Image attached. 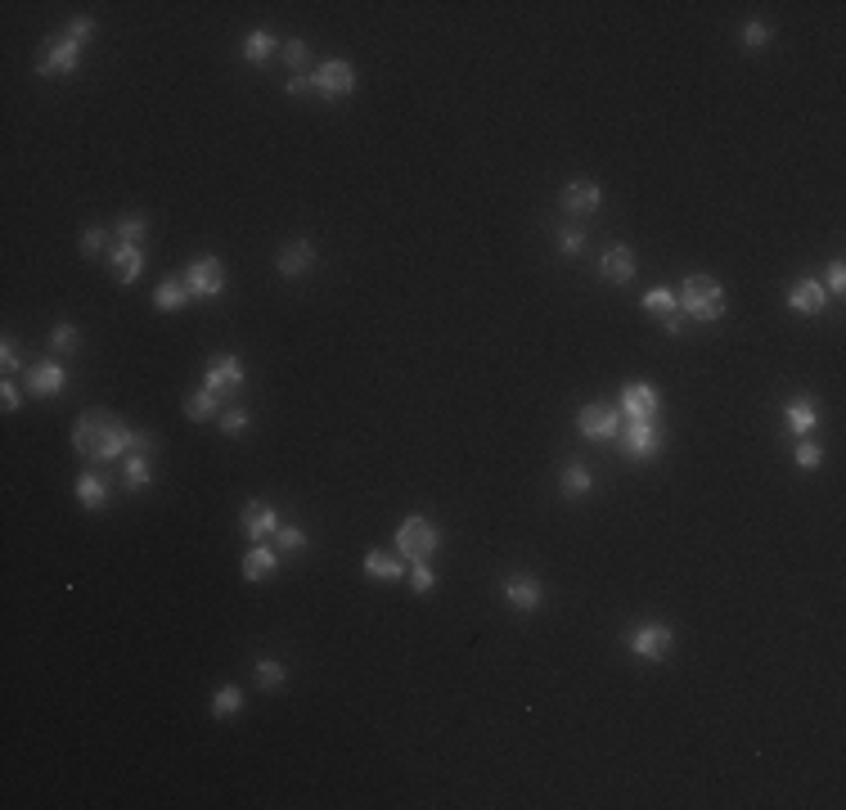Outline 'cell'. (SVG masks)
<instances>
[{
  "label": "cell",
  "instance_id": "cell-32",
  "mask_svg": "<svg viewBox=\"0 0 846 810\" xmlns=\"http://www.w3.org/2000/svg\"><path fill=\"white\" fill-rule=\"evenodd\" d=\"M288 680V667L284 662H275V658H261L257 662V689H279Z\"/></svg>",
  "mask_w": 846,
  "mask_h": 810
},
{
  "label": "cell",
  "instance_id": "cell-16",
  "mask_svg": "<svg viewBox=\"0 0 846 810\" xmlns=\"http://www.w3.org/2000/svg\"><path fill=\"white\" fill-rule=\"evenodd\" d=\"M604 208V185H595V181H568V190H563V212L568 217H595Z\"/></svg>",
  "mask_w": 846,
  "mask_h": 810
},
{
  "label": "cell",
  "instance_id": "cell-19",
  "mask_svg": "<svg viewBox=\"0 0 846 810\" xmlns=\"http://www.w3.org/2000/svg\"><path fill=\"white\" fill-rule=\"evenodd\" d=\"M599 279L604 284H630L635 279V252L626 243H612L604 257H599Z\"/></svg>",
  "mask_w": 846,
  "mask_h": 810
},
{
  "label": "cell",
  "instance_id": "cell-34",
  "mask_svg": "<svg viewBox=\"0 0 846 810\" xmlns=\"http://www.w3.org/2000/svg\"><path fill=\"white\" fill-rule=\"evenodd\" d=\"M217 428H221L226 437H243V433L252 428V415H248V410H239V405H230V410H221Z\"/></svg>",
  "mask_w": 846,
  "mask_h": 810
},
{
  "label": "cell",
  "instance_id": "cell-45",
  "mask_svg": "<svg viewBox=\"0 0 846 810\" xmlns=\"http://www.w3.org/2000/svg\"><path fill=\"white\" fill-rule=\"evenodd\" d=\"M824 288H829V298L846 293V270H842V261H833V266H829V284H824Z\"/></svg>",
  "mask_w": 846,
  "mask_h": 810
},
{
  "label": "cell",
  "instance_id": "cell-10",
  "mask_svg": "<svg viewBox=\"0 0 846 810\" xmlns=\"http://www.w3.org/2000/svg\"><path fill=\"white\" fill-rule=\"evenodd\" d=\"M617 437H621V451H626L630 460H653V455L662 451V428H657V419H630L626 433H617Z\"/></svg>",
  "mask_w": 846,
  "mask_h": 810
},
{
  "label": "cell",
  "instance_id": "cell-8",
  "mask_svg": "<svg viewBox=\"0 0 846 810\" xmlns=\"http://www.w3.org/2000/svg\"><path fill=\"white\" fill-rule=\"evenodd\" d=\"M577 433H581L586 442H617V433H621V410H617V405H604V401L581 405Z\"/></svg>",
  "mask_w": 846,
  "mask_h": 810
},
{
  "label": "cell",
  "instance_id": "cell-15",
  "mask_svg": "<svg viewBox=\"0 0 846 810\" xmlns=\"http://www.w3.org/2000/svg\"><path fill=\"white\" fill-rule=\"evenodd\" d=\"M500 590H504V599H509L518 612H536V608L545 603V585L531 577V572H509Z\"/></svg>",
  "mask_w": 846,
  "mask_h": 810
},
{
  "label": "cell",
  "instance_id": "cell-14",
  "mask_svg": "<svg viewBox=\"0 0 846 810\" xmlns=\"http://www.w3.org/2000/svg\"><path fill=\"white\" fill-rule=\"evenodd\" d=\"M316 261H320V252H316V243H311V239H293V243H284V248L275 252V270H279L284 279L306 275Z\"/></svg>",
  "mask_w": 846,
  "mask_h": 810
},
{
  "label": "cell",
  "instance_id": "cell-31",
  "mask_svg": "<svg viewBox=\"0 0 846 810\" xmlns=\"http://www.w3.org/2000/svg\"><path fill=\"white\" fill-rule=\"evenodd\" d=\"M235 711H243V689L239 685H221V689L212 694V716L226 720V716H235Z\"/></svg>",
  "mask_w": 846,
  "mask_h": 810
},
{
  "label": "cell",
  "instance_id": "cell-1",
  "mask_svg": "<svg viewBox=\"0 0 846 810\" xmlns=\"http://www.w3.org/2000/svg\"><path fill=\"white\" fill-rule=\"evenodd\" d=\"M73 451L91 464L126 460V455L135 451V433L122 424L118 415H109V410H86V415L73 424Z\"/></svg>",
  "mask_w": 846,
  "mask_h": 810
},
{
  "label": "cell",
  "instance_id": "cell-23",
  "mask_svg": "<svg viewBox=\"0 0 846 810\" xmlns=\"http://www.w3.org/2000/svg\"><path fill=\"white\" fill-rule=\"evenodd\" d=\"M185 419L190 424H208V419H221V396L212 387H199L185 396Z\"/></svg>",
  "mask_w": 846,
  "mask_h": 810
},
{
  "label": "cell",
  "instance_id": "cell-30",
  "mask_svg": "<svg viewBox=\"0 0 846 810\" xmlns=\"http://www.w3.org/2000/svg\"><path fill=\"white\" fill-rule=\"evenodd\" d=\"M275 550H279V554H302V550H311V536H306L302 527L279 522V532H275Z\"/></svg>",
  "mask_w": 846,
  "mask_h": 810
},
{
  "label": "cell",
  "instance_id": "cell-29",
  "mask_svg": "<svg viewBox=\"0 0 846 810\" xmlns=\"http://www.w3.org/2000/svg\"><path fill=\"white\" fill-rule=\"evenodd\" d=\"M639 302H644V311H653V316H662V320H666V316H680L676 293H671V288H662V284H657V288H648Z\"/></svg>",
  "mask_w": 846,
  "mask_h": 810
},
{
  "label": "cell",
  "instance_id": "cell-9",
  "mask_svg": "<svg viewBox=\"0 0 846 810\" xmlns=\"http://www.w3.org/2000/svg\"><path fill=\"white\" fill-rule=\"evenodd\" d=\"M311 77H316V95H325V100H343L356 91V68L347 59H325Z\"/></svg>",
  "mask_w": 846,
  "mask_h": 810
},
{
  "label": "cell",
  "instance_id": "cell-17",
  "mask_svg": "<svg viewBox=\"0 0 846 810\" xmlns=\"http://www.w3.org/2000/svg\"><path fill=\"white\" fill-rule=\"evenodd\" d=\"M788 311H797V316H820L824 307H829V288L820 284V279H797L793 288H788Z\"/></svg>",
  "mask_w": 846,
  "mask_h": 810
},
{
  "label": "cell",
  "instance_id": "cell-26",
  "mask_svg": "<svg viewBox=\"0 0 846 810\" xmlns=\"http://www.w3.org/2000/svg\"><path fill=\"white\" fill-rule=\"evenodd\" d=\"M401 572H405L401 559H392V554H383V550H369V554H365V577L369 581H396Z\"/></svg>",
  "mask_w": 846,
  "mask_h": 810
},
{
  "label": "cell",
  "instance_id": "cell-47",
  "mask_svg": "<svg viewBox=\"0 0 846 810\" xmlns=\"http://www.w3.org/2000/svg\"><path fill=\"white\" fill-rule=\"evenodd\" d=\"M662 329H666L671 338H680V334H685V316H666V320H662Z\"/></svg>",
  "mask_w": 846,
  "mask_h": 810
},
{
  "label": "cell",
  "instance_id": "cell-27",
  "mask_svg": "<svg viewBox=\"0 0 846 810\" xmlns=\"http://www.w3.org/2000/svg\"><path fill=\"white\" fill-rule=\"evenodd\" d=\"M185 302H190L185 279H162V284L153 288V307H158V311H180Z\"/></svg>",
  "mask_w": 846,
  "mask_h": 810
},
{
  "label": "cell",
  "instance_id": "cell-38",
  "mask_svg": "<svg viewBox=\"0 0 846 810\" xmlns=\"http://www.w3.org/2000/svg\"><path fill=\"white\" fill-rule=\"evenodd\" d=\"M284 63L293 68V77H297V73H306V63H311L306 41H284Z\"/></svg>",
  "mask_w": 846,
  "mask_h": 810
},
{
  "label": "cell",
  "instance_id": "cell-6",
  "mask_svg": "<svg viewBox=\"0 0 846 810\" xmlns=\"http://www.w3.org/2000/svg\"><path fill=\"white\" fill-rule=\"evenodd\" d=\"M180 279H185L190 298H208V302H212V298L226 293V266H221V257H212V252H208V257H194V261L185 266Z\"/></svg>",
  "mask_w": 846,
  "mask_h": 810
},
{
  "label": "cell",
  "instance_id": "cell-40",
  "mask_svg": "<svg viewBox=\"0 0 846 810\" xmlns=\"http://www.w3.org/2000/svg\"><path fill=\"white\" fill-rule=\"evenodd\" d=\"M63 32H68V36H73V41H77V45H86V41H91V36H95V32H100V23H95V18H86V14H82V18H73V23H68V27H63Z\"/></svg>",
  "mask_w": 846,
  "mask_h": 810
},
{
  "label": "cell",
  "instance_id": "cell-22",
  "mask_svg": "<svg viewBox=\"0 0 846 810\" xmlns=\"http://www.w3.org/2000/svg\"><path fill=\"white\" fill-rule=\"evenodd\" d=\"M77 500H82L91 513H104V509H109V482H104L95 468H86V473L77 477Z\"/></svg>",
  "mask_w": 846,
  "mask_h": 810
},
{
  "label": "cell",
  "instance_id": "cell-28",
  "mask_svg": "<svg viewBox=\"0 0 846 810\" xmlns=\"http://www.w3.org/2000/svg\"><path fill=\"white\" fill-rule=\"evenodd\" d=\"M590 486H595V477H590L586 464H568V468L559 473V491H563V495H590Z\"/></svg>",
  "mask_w": 846,
  "mask_h": 810
},
{
  "label": "cell",
  "instance_id": "cell-42",
  "mask_svg": "<svg viewBox=\"0 0 846 810\" xmlns=\"http://www.w3.org/2000/svg\"><path fill=\"white\" fill-rule=\"evenodd\" d=\"M104 248H109V234L100 230V226H91V230L82 234V252H86V257H95V252H104Z\"/></svg>",
  "mask_w": 846,
  "mask_h": 810
},
{
  "label": "cell",
  "instance_id": "cell-41",
  "mask_svg": "<svg viewBox=\"0 0 846 810\" xmlns=\"http://www.w3.org/2000/svg\"><path fill=\"white\" fill-rule=\"evenodd\" d=\"M559 252L563 257H581L586 252V230H559Z\"/></svg>",
  "mask_w": 846,
  "mask_h": 810
},
{
  "label": "cell",
  "instance_id": "cell-43",
  "mask_svg": "<svg viewBox=\"0 0 846 810\" xmlns=\"http://www.w3.org/2000/svg\"><path fill=\"white\" fill-rule=\"evenodd\" d=\"M0 365H5V378H14V374L23 369V356H18V347H14L9 338L0 343Z\"/></svg>",
  "mask_w": 846,
  "mask_h": 810
},
{
  "label": "cell",
  "instance_id": "cell-20",
  "mask_svg": "<svg viewBox=\"0 0 846 810\" xmlns=\"http://www.w3.org/2000/svg\"><path fill=\"white\" fill-rule=\"evenodd\" d=\"M109 266H113L118 284H135V279L144 275V248H140V243H118V248L109 252Z\"/></svg>",
  "mask_w": 846,
  "mask_h": 810
},
{
  "label": "cell",
  "instance_id": "cell-35",
  "mask_svg": "<svg viewBox=\"0 0 846 810\" xmlns=\"http://www.w3.org/2000/svg\"><path fill=\"white\" fill-rule=\"evenodd\" d=\"M144 234H149V221L140 212H126L118 221V243H144Z\"/></svg>",
  "mask_w": 846,
  "mask_h": 810
},
{
  "label": "cell",
  "instance_id": "cell-46",
  "mask_svg": "<svg viewBox=\"0 0 846 810\" xmlns=\"http://www.w3.org/2000/svg\"><path fill=\"white\" fill-rule=\"evenodd\" d=\"M0 401H5V410H18V405H23V392L14 387V378H5V387H0Z\"/></svg>",
  "mask_w": 846,
  "mask_h": 810
},
{
  "label": "cell",
  "instance_id": "cell-4",
  "mask_svg": "<svg viewBox=\"0 0 846 810\" xmlns=\"http://www.w3.org/2000/svg\"><path fill=\"white\" fill-rule=\"evenodd\" d=\"M77 63H82V45H77L68 32H50V36H45V50H41V59H36V73H41V77H73Z\"/></svg>",
  "mask_w": 846,
  "mask_h": 810
},
{
  "label": "cell",
  "instance_id": "cell-39",
  "mask_svg": "<svg viewBox=\"0 0 846 810\" xmlns=\"http://www.w3.org/2000/svg\"><path fill=\"white\" fill-rule=\"evenodd\" d=\"M820 464H824V446L811 442V437H802L797 442V468H820Z\"/></svg>",
  "mask_w": 846,
  "mask_h": 810
},
{
  "label": "cell",
  "instance_id": "cell-7",
  "mask_svg": "<svg viewBox=\"0 0 846 810\" xmlns=\"http://www.w3.org/2000/svg\"><path fill=\"white\" fill-rule=\"evenodd\" d=\"M626 649L639 658V662H662L671 649H676V630L662 626V621H644L626 635Z\"/></svg>",
  "mask_w": 846,
  "mask_h": 810
},
{
  "label": "cell",
  "instance_id": "cell-5",
  "mask_svg": "<svg viewBox=\"0 0 846 810\" xmlns=\"http://www.w3.org/2000/svg\"><path fill=\"white\" fill-rule=\"evenodd\" d=\"M243 383H248V369H243L239 356H230V351L208 356V365H203V387H212L221 401H230L235 392H243Z\"/></svg>",
  "mask_w": 846,
  "mask_h": 810
},
{
  "label": "cell",
  "instance_id": "cell-33",
  "mask_svg": "<svg viewBox=\"0 0 846 810\" xmlns=\"http://www.w3.org/2000/svg\"><path fill=\"white\" fill-rule=\"evenodd\" d=\"M77 347H82V334H77V325L59 320V325L50 329V351H63V356H73Z\"/></svg>",
  "mask_w": 846,
  "mask_h": 810
},
{
  "label": "cell",
  "instance_id": "cell-18",
  "mask_svg": "<svg viewBox=\"0 0 846 810\" xmlns=\"http://www.w3.org/2000/svg\"><path fill=\"white\" fill-rule=\"evenodd\" d=\"M783 419H788V433L802 442V437H811L815 428H820V405H815V396H793L788 405H783Z\"/></svg>",
  "mask_w": 846,
  "mask_h": 810
},
{
  "label": "cell",
  "instance_id": "cell-12",
  "mask_svg": "<svg viewBox=\"0 0 846 810\" xmlns=\"http://www.w3.org/2000/svg\"><path fill=\"white\" fill-rule=\"evenodd\" d=\"M239 527L252 545H261V541H270V536L279 532V513H275V504H266V500H248L243 513H239Z\"/></svg>",
  "mask_w": 846,
  "mask_h": 810
},
{
  "label": "cell",
  "instance_id": "cell-11",
  "mask_svg": "<svg viewBox=\"0 0 846 810\" xmlns=\"http://www.w3.org/2000/svg\"><path fill=\"white\" fill-rule=\"evenodd\" d=\"M63 387H68V369H63L59 360H36V365H27V396L50 401V396H59Z\"/></svg>",
  "mask_w": 846,
  "mask_h": 810
},
{
  "label": "cell",
  "instance_id": "cell-36",
  "mask_svg": "<svg viewBox=\"0 0 846 810\" xmlns=\"http://www.w3.org/2000/svg\"><path fill=\"white\" fill-rule=\"evenodd\" d=\"M738 41H743V50H747V54H756V50H765V45H770V27H765V23H743Z\"/></svg>",
  "mask_w": 846,
  "mask_h": 810
},
{
  "label": "cell",
  "instance_id": "cell-3",
  "mask_svg": "<svg viewBox=\"0 0 846 810\" xmlns=\"http://www.w3.org/2000/svg\"><path fill=\"white\" fill-rule=\"evenodd\" d=\"M396 550L405 563H419V559H433L442 550V532L437 522H428L423 513H410L401 527H396Z\"/></svg>",
  "mask_w": 846,
  "mask_h": 810
},
{
  "label": "cell",
  "instance_id": "cell-44",
  "mask_svg": "<svg viewBox=\"0 0 846 810\" xmlns=\"http://www.w3.org/2000/svg\"><path fill=\"white\" fill-rule=\"evenodd\" d=\"M284 91H288V95H311V91H316V77H311V73H297V77L284 82Z\"/></svg>",
  "mask_w": 846,
  "mask_h": 810
},
{
  "label": "cell",
  "instance_id": "cell-37",
  "mask_svg": "<svg viewBox=\"0 0 846 810\" xmlns=\"http://www.w3.org/2000/svg\"><path fill=\"white\" fill-rule=\"evenodd\" d=\"M410 590H414V594H433V590H437V572L428 568V559L410 563Z\"/></svg>",
  "mask_w": 846,
  "mask_h": 810
},
{
  "label": "cell",
  "instance_id": "cell-25",
  "mask_svg": "<svg viewBox=\"0 0 846 810\" xmlns=\"http://www.w3.org/2000/svg\"><path fill=\"white\" fill-rule=\"evenodd\" d=\"M275 50H279V41H275L266 27H257V32L243 36V63H266Z\"/></svg>",
  "mask_w": 846,
  "mask_h": 810
},
{
  "label": "cell",
  "instance_id": "cell-2",
  "mask_svg": "<svg viewBox=\"0 0 846 810\" xmlns=\"http://www.w3.org/2000/svg\"><path fill=\"white\" fill-rule=\"evenodd\" d=\"M676 302H680V316H685V320H698V325H716L729 307L725 284L712 279V275H689V279L680 284Z\"/></svg>",
  "mask_w": 846,
  "mask_h": 810
},
{
  "label": "cell",
  "instance_id": "cell-21",
  "mask_svg": "<svg viewBox=\"0 0 846 810\" xmlns=\"http://www.w3.org/2000/svg\"><path fill=\"white\" fill-rule=\"evenodd\" d=\"M279 568V550L270 545V541H261V545H252V550H243V581H266L270 572Z\"/></svg>",
  "mask_w": 846,
  "mask_h": 810
},
{
  "label": "cell",
  "instance_id": "cell-13",
  "mask_svg": "<svg viewBox=\"0 0 846 810\" xmlns=\"http://www.w3.org/2000/svg\"><path fill=\"white\" fill-rule=\"evenodd\" d=\"M617 410H621L626 419H657L662 396H657V387H653V383H626V387H621Z\"/></svg>",
  "mask_w": 846,
  "mask_h": 810
},
{
  "label": "cell",
  "instance_id": "cell-24",
  "mask_svg": "<svg viewBox=\"0 0 846 810\" xmlns=\"http://www.w3.org/2000/svg\"><path fill=\"white\" fill-rule=\"evenodd\" d=\"M122 482H126V491H144V486L153 482V464H149L144 451H131V455L122 460Z\"/></svg>",
  "mask_w": 846,
  "mask_h": 810
}]
</instances>
